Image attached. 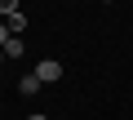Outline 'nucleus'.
I'll return each mask as SVG.
<instances>
[{
	"label": "nucleus",
	"instance_id": "423d86ee",
	"mask_svg": "<svg viewBox=\"0 0 133 120\" xmlns=\"http://www.w3.org/2000/svg\"><path fill=\"white\" fill-rule=\"evenodd\" d=\"M9 40H14V31H9V27H5V22H0V49H5V45H9Z\"/></svg>",
	"mask_w": 133,
	"mask_h": 120
},
{
	"label": "nucleus",
	"instance_id": "39448f33",
	"mask_svg": "<svg viewBox=\"0 0 133 120\" xmlns=\"http://www.w3.org/2000/svg\"><path fill=\"white\" fill-rule=\"evenodd\" d=\"M0 14H5V18H9V14H18V0H0Z\"/></svg>",
	"mask_w": 133,
	"mask_h": 120
},
{
	"label": "nucleus",
	"instance_id": "6e6552de",
	"mask_svg": "<svg viewBox=\"0 0 133 120\" xmlns=\"http://www.w3.org/2000/svg\"><path fill=\"white\" fill-rule=\"evenodd\" d=\"M0 62H5V49H0Z\"/></svg>",
	"mask_w": 133,
	"mask_h": 120
},
{
	"label": "nucleus",
	"instance_id": "f257e3e1",
	"mask_svg": "<svg viewBox=\"0 0 133 120\" xmlns=\"http://www.w3.org/2000/svg\"><path fill=\"white\" fill-rule=\"evenodd\" d=\"M36 76H40V85L62 80V62H58V58H40V62H36Z\"/></svg>",
	"mask_w": 133,
	"mask_h": 120
},
{
	"label": "nucleus",
	"instance_id": "0eeeda50",
	"mask_svg": "<svg viewBox=\"0 0 133 120\" xmlns=\"http://www.w3.org/2000/svg\"><path fill=\"white\" fill-rule=\"evenodd\" d=\"M27 120H49V116H40V111H36V116H27Z\"/></svg>",
	"mask_w": 133,
	"mask_h": 120
},
{
	"label": "nucleus",
	"instance_id": "7ed1b4c3",
	"mask_svg": "<svg viewBox=\"0 0 133 120\" xmlns=\"http://www.w3.org/2000/svg\"><path fill=\"white\" fill-rule=\"evenodd\" d=\"M5 27H9L14 36H22V31H27V14H22V9H18V14H9V22H5Z\"/></svg>",
	"mask_w": 133,
	"mask_h": 120
},
{
	"label": "nucleus",
	"instance_id": "1a4fd4ad",
	"mask_svg": "<svg viewBox=\"0 0 133 120\" xmlns=\"http://www.w3.org/2000/svg\"><path fill=\"white\" fill-rule=\"evenodd\" d=\"M102 5H111V0H102Z\"/></svg>",
	"mask_w": 133,
	"mask_h": 120
},
{
	"label": "nucleus",
	"instance_id": "20e7f679",
	"mask_svg": "<svg viewBox=\"0 0 133 120\" xmlns=\"http://www.w3.org/2000/svg\"><path fill=\"white\" fill-rule=\"evenodd\" d=\"M5 58H22V36H14V40L5 45Z\"/></svg>",
	"mask_w": 133,
	"mask_h": 120
},
{
	"label": "nucleus",
	"instance_id": "f03ea898",
	"mask_svg": "<svg viewBox=\"0 0 133 120\" xmlns=\"http://www.w3.org/2000/svg\"><path fill=\"white\" fill-rule=\"evenodd\" d=\"M18 89H22V93H27V98H31V93H40V89H44V85H40V76H36V71H27V76H22V80H18Z\"/></svg>",
	"mask_w": 133,
	"mask_h": 120
}]
</instances>
